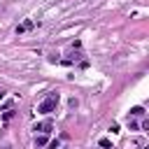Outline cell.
Wrapping results in <instances>:
<instances>
[{"instance_id": "obj_4", "label": "cell", "mask_w": 149, "mask_h": 149, "mask_svg": "<svg viewBox=\"0 0 149 149\" xmlns=\"http://www.w3.org/2000/svg\"><path fill=\"white\" fill-rule=\"evenodd\" d=\"M47 144H49V135H47V133L35 135V147H47Z\"/></svg>"}, {"instance_id": "obj_9", "label": "cell", "mask_w": 149, "mask_h": 149, "mask_svg": "<svg viewBox=\"0 0 149 149\" xmlns=\"http://www.w3.org/2000/svg\"><path fill=\"white\" fill-rule=\"evenodd\" d=\"M47 147H49V149H58V147H61V142H58V140H49V144H47Z\"/></svg>"}, {"instance_id": "obj_7", "label": "cell", "mask_w": 149, "mask_h": 149, "mask_svg": "<svg viewBox=\"0 0 149 149\" xmlns=\"http://www.w3.org/2000/svg\"><path fill=\"white\" fill-rule=\"evenodd\" d=\"M140 130H149V119H147V116H142V121H140Z\"/></svg>"}, {"instance_id": "obj_10", "label": "cell", "mask_w": 149, "mask_h": 149, "mask_svg": "<svg viewBox=\"0 0 149 149\" xmlns=\"http://www.w3.org/2000/svg\"><path fill=\"white\" fill-rule=\"evenodd\" d=\"M2 98H5V91H2V88H0V100H2Z\"/></svg>"}, {"instance_id": "obj_5", "label": "cell", "mask_w": 149, "mask_h": 149, "mask_svg": "<svg viewBox=\"0 0 149 149\" xmlns=\"http://www.w3.org/2000/svg\"><path fill=\"white\" fill-rule=\"evenodd\" d=\"M126 126H128V130H140V123L135 121V116H128L126 119Z\"/></svg>"}, {"instance_id": "obj_8", "label": "cell", "mask_w": 149, "mask_h": 149, "mask_svg": "<svg viewBox=\"0 0 149 149\" xmlns=\"http://www.w3.org/2000/svg\"><path fill=\"white\" fill-rule=\"evenodd\" d=\"M100 147H102V149H112V142H109L107 137H102V140H100Z\"/></svg>"}, {"instance_id": "obj_2", "label": "cell", "mask_w": 149, "mask_h": 149, "mask_svg": "<svg viewBox=\"0 0 149 149\" xmlns=\"http://www.w3.org/2000/svg\"><path fill=\"white\" fill-rule=\"evenodd\" d=\"M33 130H35V133H47V135H49V133L54 130V121H51V119L40 121V123H35V126H33Z\"/></svg>"}, {"instance_id": "obj_3", "label": "cell", "mask_w": 149, "mask_h": 149, "mask_svg": "<svg viewBox=\"0 0 149 149\" xmlns=\"http://www.w3.org/2000/svg\"><path fill=\"white\" fill-rule=\"evenodd\" d=\"M30 28H33V21H30V19H26L21 26H16V35H23V33H28Z\"/></svg>"}, {"instance_id": "obj_6", "label": "cell", "mask_w": 149, "mask_h": 149, "mask_svg": "<svg viewBox=\"0 0 149 149\" xmlns=\"http://www.w3.org/2000/svg\"><path fill=\"white\" fill-rule=\"evenodd\" d=\"M144 114H147V112H144V107H140V105H137V107H133V109H130V114H128V116H144Z\"/></svg>"}, {"instance_id": "obj_1", "label": "cell", "mask_w": 149, "mask_h": 149, "mask_svg": "<svg viewBox=\"0 0 149 149\" xmlns=\"http://www.w3.org/2000/svg\"><path fill=\"white\" fill-rule=\"evenodd\" d=\"M58 100H61V95H58V93H49V95L37 105V112H40V114H51V112H56Z\"/></svg>"}]
</instances>
